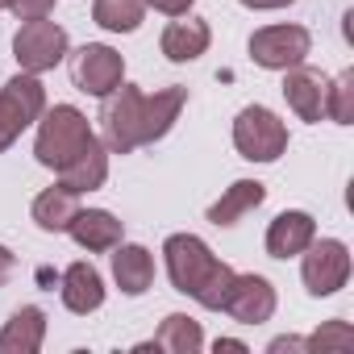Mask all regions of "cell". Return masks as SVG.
Returning a JSON list of instances; mask_svg holds the SVG:
<instances>
[{"label": "cell", "instance_id": "1", "mask_svg": "<svg viewBox=\"0 0 354 354\" xmlns=\"http://www.w3.org/2000/svg\"><path fill=\"white\" fill-rule=\"evenodd\" d=\"M162 259H167V275L175 283V292L192 296L201 308H221L234 283V267L221 263L205 238L196 234H171L162 242Z\"/></svg>", "mask_w": 354, "mask_h": 354}, {"label": "cell", "instance_id": "2", "mask_svg": "<svg viewBox=\"0 0 354 354\" xmlns=\"http://www.w3.org/2000/svg\"><path fill=\"white\" fill-rule=\"evenodd\" d=\"M42 125H38V142H34V154H38V162L42 167H50V171H63L88 142H96V133H92V125H88V117L75 109V104H55V109H42V117H38Z\"/></svg>", "mask_w": 354, "mask_h": 354}, {"label": "cell", "instance_id": "3", "mask_svg": "<svg viewBox=\"0 0 354 354\" xmlns=\"http://www.w3.org/2000/svg\"><path fill=\"white\" fill-rule=\"evenodd\" d=\"M142 88L133 84H117L109 96H100V129H104V146L113 154H129L142 146Z\"/></svg>", "mask_w": 354, "mask_h": 354}, {"label": "cell", "instance_id": "4", "mask_svg": "<svg viewBox=\"0 0 354 354\" xmlns=\"http://www.w3.org/2000/svg\"><path fill=\"white\" fill-rule=\"evenodd\" d=\"M234 146L242 158L250 162H275L283 150H288V125L263 109V104H246L234 121Z\"/></svg>", "mask_w": 354, "mask_h": 354}, {"label": "cell", "instance_id": "5", "mask_svg": "<svg viewBox=\"0 0 354 354\" xmlns=\"http://www.w3.org/2000/svg\"><path fill=\"white\" fill-rule=\"evenodd\" d=\"M46 109V88L38 84V75L21 71L0 88V150H9L21 129H30Z\"/></svg>", "mask_w": 354, "mask_h": 354}, {"label": "cell", "instance_id": "6", "mask_svg": "<svg viewBox=\"0 0 354 354\" xmlns=\"http://www.w3.org/2000/svg\"><path fill=\"white\" fill-rule=\"evenodd\" d=\"M304 263H300V275H304V288H308V296H333V292H342L346 288V279H350V250H346V242H337V238H313L304 250Z\"/></svg>", "mask_w": 354, "mask_h": 354}, {"label": "cell", "instance_id": "7", "mask_svg": "<svg viewBox=\"0 0 354 354\" xmlns=\"http://www.w3.org/2000/svg\"><path fill=\"white\" fill-rule=\"evenodd\" d=\"M13 55L21 63V71L30 75H42V71H55L63 59H67V30L38 17V21H26L17 34H13Z\"/></svg>", "mask_w": 354, "mask_h": 354}, {"label": "cell", "instance_id": "8", "mask_svg": "<svg viewBox=\"0 0 354 354\" xmlns=\"http://www.w3.org/2000/svg\"><path fill=\"white\" fill-rule=\"evenodd\" d=\"M313 50V34L304 26H267L250 34V59L267 71H288L300 67Z\"/></svg>", "mask_w": 354, "mask_h": 354}, {"label": "cell", "instance_id": "9", "mask_svg": "<svg viewBox=\"0 0 354 354\" xmlns=\"http://www.w3.org/2000/svg\"><path fill=\"white\" fill-rule=\"evenodd\" d=\"M71 80H75V88L88 92V96H109V92L125 80V59H121L113 46H104V42H88V46H80L75 59H71Z\"/></svg>", "mask_w": 354, "mask_h": 354}, {"label": "cell", "instance_id": "10", "mask_svg": "<svg viewBox=\"0 0 354 354\" xmlns=\"http://www.w3.org/2000/svg\"><path fill=\"white\" fill-rule=\"evenodd\" d=\"M221 313H230L238 325L271 321L275 317V288H271V279H263V275H234Z\"/></svg>", "mask_w": 354, "mask_h": 354}, {"label": "cell", "instance_id": "11", "mask_svg": "<svg viewBox=\"0 0 354 354\" xmlns=\"http://www.w3.org/2000/svg\"><path fill=\"white\" fill-rule=\"evenodd\" d=\"M283 96H288V109L317 125L325 121V104H329V80L313 67H288V80H283Z\"/></svg>", "mask_w": 354, "mask_h": 354}, {"label": "cell", "instance_id": "12", "mask_svg": "<svg viewBox=\"0 0 354 354\" xmlns=\"http://www.w3.org/2000/svg\"><path fill=\"white\" fill-rule=\"evenodd\" d=\"M317 238V221L304 209H288L267 225V254L271 259H296Z\"/></svg>", "mask_w": 354, "mask_h": 354}, {"label": "cell", "instance_id": "13", "mask_svg": "<svg viewBox=\"0 0 354 354\" xmlns=\"http://www.w3.org/2000/svg\"><path fill=\"white\" fill-rule=\"evenodd\" d=\"M184 104H188V88H158L154 96H142V146L167 138L171 125L180 121Z\"/></svg>", "mask_w": 354, "mask_h": 354}, {"label": "cell", "instance_id": "14", "mask_svg": "<svg viewBox=\"0 0 354 354\" xmlns=\"http://www.w3.org/2000/svg\"><path fill=\"white\" fill-rule=\"evenodd\" d=\"M67 234L84 246V250H92V254H104V250H113L117 242H121V234H125V225L109 213V209H80L75 217H71V225H67Z\"/></svg>", "mask_w": 354, "mask_h": 354}, {"label": "cell", "instance_id": "15", "mask_svg": "<svg viewBox=\"0 0 354 354\" xmlns=\"http://www.w3.org/2000/svg\"><path fill=\"white\" fill-rule=\"evenodd\" d=\"M46 337V313L38 304H21L0 329V354H38Z\"/></svg>", "mask_w": 354, "mask_h": 354}, {"label": "cell", "instance_id": "16", "mask_svg": "<svg viewBox=\"0 0 354 354\" xmlns=\"http://www.w3.org/2000/svg\"><path fill=\"white\" fill-rule=\"evenodd\" d=\"M109 180V146L104 142H88L63 171H59V184L71 192H96Z\"/></svg>", "mask_w": 354, "mask_h": 354}, {"label": "cell", "instance_id": "17", "mask_svg": "<svg viewBox=\"0 0 354 354\" xmlns=\"http://www.w3.org/2000/svg\"><path fill=\"white\" fill-rule=\"evenodd\" d=\"M113 279L125 296H142L150 283H154V254L146 246H125L117 242L113 246Z\"/></svg>", "mask_w": 354, "mask_h": 354}, {"label": "cell", "instance_id": "18", "mask_svg": "<svg viewBox=\"0 0 354 354\" xmlns=\"http://www.w3.org/2000/svg\"><path fill=\"white\" fill-rule=\"evenodd\" d=\"M63 304L80 317H88L104 304V279L92 263H71L63 271Z\"/></svg>", "mask_w": 354, "mask_h": 354}, {"label": "cell", "instance_id": "19", "mask_svg": "<svg viewBox=\"0 0 354 354\" xmlns=\"http://www.w3.org/2000/svg\"><path fill=\"white\" fill-rule=\"evenodd\" d=\"M209 42H213V30H209V21H196V17H188V21H171L167 30H162V55L171 59V63H192V59H201L205 50H209Z\"/></svg>", "mask_w": 354, "mask_h": 354}, {"label": "cell", "instance_id": "20", "mask_svg": "<svg viewBox=\"0 0 354 354\" xmlns=\"http://www.w3.org/2000/svg\"><path fill=\"white\" fill-rule=\"evenodd\" d=\"M267 201V188L259 184V180H238V184H230L225 188V196L217 201V205H209V221L213 225H238L246 213H254L259 205Z\"/></svg>", "mask_w": 354, "mask_h": 354}, {"label": "cell", "instance_id": "21", "mask_svg": "<svg viewBox=\"0 0 354 354\" xmlns=\"http://www.w3.org/2000/svg\"><path fill=\"white\" fill-rule=\"evenodd\" d=\"M205 346V333H201V321H192L188 313H171L162 317L154 342L138 346V350H167V354H196Z\"/></svg>", "mask_w": 354, "mask_h": 354}, {"label": "cell", "instance_id": "22", "mask_svg": "<svg viewBox=\"0 0 354 354\" xmlns=\"http://www.w3.org/2000/svg\"><path fill=\"white\" fill-rule=\"evenodd\" d=\"M75 213H80V192H71V188H63V184L38 192V201H34V221H38V230H46V234H63Z\"/></svg>", "mask_w": 354, "mask_h": 354}, {"label": "cell", "instance_id": "23", "mask_svg": "<svg viewBox=\"0 0 354 354\" xmlns=\"http://www.w3.org/2000/svg\"><path fill=\"white\" fill-rule=\"evenodd\" d=\"M92 17H96V26H104L113 34H133L146 17V0H96Z\"/></svg>", "mask_w": 354, "mask_h": 354}, {"label": "cell", "instance_id": "24", "mask_svg": "<svg viewBox=\"0 0 354 354\" xmlns=\"http://www.w3.org/2000/svg\"><path fill=\"white\" fill-rule=\"evenodd\" d=\"M325 117H333L337 125H350V121H354V71H342V75L329 84Z\"/></svg>", "mask_w": 354, "mask_h": 354}, {"label": "cell", "instance_id": "25", "mask_svg": "<svg viewBox=\"0 0 354 354\" xmlns=\"http://www.w3.org/2000/svg\"><path fill=\"white\" fill-rule=\"evenodd\" d=\"M350 346H354V333H350L346 321H329L325 329H317L304 342V350H313V354H321V350H350Z\"/></svg>", "mask_w": 354, "mask_h": 354}, {"label": "cell", "instance_id": "26", "mask_svg": "<svg viewBox=\"0 0 354 354\" xmlns=\"http://www.w3.org/2000/svg\"><path fill=\"white\" fill-rule=\"evenodd\" d=\"M5 9H13L17 21H38V17H50L55 0H5Z\"/></svg>", "mask_w": 354, "mask_h": 354}, {"label": "cell", "instance_id": "27", "mask_svg": "<svg viewBox=\"0 0 354 354\" xmlns=\"http://www.w3.org/2000/svg\"><path fill=\"white\" fill-rule=\"evenodd\" d=\"M146 5L158 9V13H167V17H184L192 9V0H146Z\"/></svg>", "mask_w": 354, "mask_h": 354}, {"label": "cell", "instance_id": "28", "mask_svg": "<svg viewBox=\"0 0 354 354\" xmlns=\"http://www.w3.org/2000/svg\"><path fill=\"white\" fill-rule=\"evenodd\" d=\"M17 271V254L9 250V246H0V288H5L9 283V275Z\"/></svg>", "mask_w": 354, "mask_h": 354}, {"label": "cell", "instance_id": "29", "mask_svg": "<svg viewBox=\"0 0 354 354\" xmlns=\"http://www.w3.org/2000/svg\"><path fill=\"white\" fill-rule=\"evenodd\" d=\"M246 9H283V5H296V0H242Z\"/></svg>", "mask_w": 354, "mask_h": 354}, {"label": "cell", "instance_id": "30", "mask_svg": "<svg viewBox=\"0 0 354 354\" xmlns=\"http://www.w3.org/2000/svg\"><path fill=\"white\" fill-rule=\"evenodd\" d=\"M213 350H217V354H221V350H246V342H238V337H217Z\"/></svg>", "mask_w": 354, "mask_h": 354}, {"label": "cell", "instance_id": "31", "mask_svg": "<svg viewBox=\"0 0 354 354\" xmlns=\"http://www.w3.org/2000/svg\"><path fill=\"white\" fill-rule=\"evenodd\" d=\"M0 9H5V0H0Z\"/></svg>", "mask_w": 354, "mask_h": 354}]
</instances>
